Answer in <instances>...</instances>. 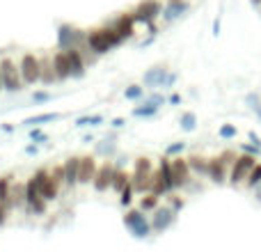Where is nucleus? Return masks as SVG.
Masks as SVG:
<instances>
[{"mask_svg":"<svg viewBox=\"0 0 261 252\" xmlns=\"http://www.w3.org/2000/svg\"><path fill=\"white\" fill-rule=\"evenodd\" d=\"M67 53H69V62H71V78H83L87 71V62H85V58H83V51L67 48Z\"/></svg>","mask_w":261,"mask_h":252,"instance_id":"obj_19","label":"nucleus"},{"mask_svg":"<svg viewBox=\"0 0 261 252\" xmlns=\"http://www.w3.org/2000/svg\"><path fill=\"white\" fill-rule=\"evenodd\" d=\"M60 188H62V184H60V181H55L53 177H48V179L41 184L39 190H41V195L46 197V202H55V199L60 197Z\"/></svg>","mask_w":261,"mask_h":252,"instance_id":"obj_25","label":"nucleus"},{"mask_svg":"<svg viewBox=\"0 0 261 252\" xmlns=\"http://www.w3.org/2000/svg\"><path fill=\"white\" fill-rule=\"evenodd\" d=\"M0 71H3V85L7 92H21L23 90V78H21V69H18V64L14 62L12 58H0Z\"/></svg>","mask_w":261,"mask_h":252,"instance_id":"obj_5","label":"nucleus"},{"mask_svg":"<svg viewBox=\"0 0 261 252\" xmlns=\"http://www.w3.org/2000/svg\"><path fill=\"white\" fill-rule=\"evenodd\" d=\"M188 165H190V172H193V177H206L208 174V158L206 156H199V154H193V156L188 158Z\"/></svg>","mask_w":261,"mask_h":252,"instance_id":"obj_22","label":"nucleus"},{"mask_svg":"<svg viewBox=\"0 0 261 252\" xmlns=\"http://www.w3.org/2000/svg\"><path fill=\"white\" fill-rule=\"evenodd\" d=\"M153 181V163L151 158L140 156L133 163V172H130V184H133L135 193H149Z\"/></svg>","mask_w":261,"mask_h":252,"instance_id":"obj_2","label":"nucleus"},{"mask_svg":"<svg viewBox=\"0 0 261 252\" xmlns=\"http://www.w3.org/2000/svg\"><path fill=\"white\" fill-rule=\"evenodd\" d=\"M124 39L115 32L113 26H103V28H94V30L87 32V48L92 51L94 55H106L110 53L113 48H117V46H122Z\"/></svg>","mask_w":261,"mask_h":252,"instance_id":"obj_1","label":"nucleus"},{"mask_svg":"<svg viewBox=\"0 0 261 252\" xmlns=\"http://www.w3.org/2000/svg\"><path fill=\"white\" fill-rule=\"evenodd\" d=\"M5 220H7V207H5V204L0 202V227L5 225Z\"/></svg>","mask_w":261,"mask_h":252,"instance_id":"obj_47","label":"nucleus"},{"mask_svg":"<svg viewBox=\"0 0 261 252\" xmlns=\"http://www.w3.org/2000/svg\"><path fill=\"white\" fill-rule=\"evenodd\" d=\"M0 90H5V85H3V71H0Z\"/></svg>","mask_w":261,"mask_h":252,"instance_id":"obj_53","label":"nucleus"},{"mask_svg":"<svg viewBox=\"0 0 261 252\" xmlns=\"http://www.w3.org/2000/svg\"><path fill=\"white\" fill-rule=\"evenodd\" d=\"M170 167H172V181H174V190L190 186V181H193V172H190L188 158H184L181 154H179V156H172L170 158Z\"/></svg>","mask_w":261,"mask_h":252,"instance_id":"obj_9","label":"nucleus"},{"mask_svg":"<svg viewBox=\"0 0 261 252\" xmlns=\"http://www.w3.org/2000/svg\"><path fill=\"white\" fill-rule=\"evenodd\" d=\"M229 172H231V165L225 161V158H222V154H220V156L208 158V174H206V179H211L213 184H218V186L227 184V181H229Z\"/></svg>","mask_w":261,"mask_h":252,"instance_id":"obj_12","label":"nucleus"},{"mask_svg":"<svg viewBox=\"0 0 261 252\" xmlns=\"http://www.w3.org/2000/svg\"><path fill=\"white\" fill-rule=\"evenodd\" d=\"M53 69L58 81H67L71 78V62H69V53L60 48L58 53H53Z\"/></svg>","mask_w":261,"mask_h":252,"instance_id":"obj_17","label":"nucleus"},{"mask_svg":"<svg viewBox=\"0 0 261 252\" xmlns=\"http://www.w3.org/2000/svg\"><path fill=\"white\" fill-rule=\"evenodd\" d=\"M176 83V73H167V78H165V83H163V87H172Z\"/></svg>","mask_w":261,"mask_h":252,"instance_id":"obj_46","label":"nucleus"},{"mask_svg":"<svg viewBox=\"0 0 261 252\" xmlns=\"http://www.w3.org/2000/svg\"><path fill=\"white\" fill-rule=\"evenodd\" d=\"M37 152H39V147H37V144H28V147H25L28 156H37Z\"/></svg>","mask_w":261,"mask_h":252,"instance_id":"obj_48","label":"nucleus"},{"mask_svg":"<svg viewBox=\"0 0 261 252\" xmlns=\"http://www.w3.org/2000/svg\"><path fill=\"white\" fill-rule=\"evenodd\" d=\"M252 193H254V195H257V199H259V202H261V184H259V186H257V188H254V190H252Z\"/></svg>","mask_w":261,"mask_h":252,"instance_id":"obj_52","label":"nucleus"},{"mask_svg":"<svg viewBox=\"0 0 261 252\" xmlns=\"http://www.w3.org/2000/svg\"><path fill=\"white\" fill-rule=\"evenodd\" d=\"M135 16H133V12H128V14H119L117 18H115L113 23H110V26L115 28V32H117L119 37H122L124 41L126 39H130V37H133V32H135Z\"/></svg>","mask_w":261,"mask_h":252,"instance_id":"obj_16","label":"nucleus"},{"mask_svg":"<svg viewBox=\"0 0 261 252\" xmlns=\"http://www.w3.org/2000/svg\"><path fill=\"white\" fill-rule=\"evenodd\" d=\"M133 193H135L133 184H128L126 188H124L122 193H119V204H122V207H128V204L133 202Z\"/></svg>","mask_w":261,"mask_h":252,"instance_id":"obj_35","label":"nucleus"},{"mask_svg":"<svg viewBox=\"0 0 261 252\" xmlns=\"http://www.w3.org/2000/svg\"><path fill=\"white\" fill-rule=\"evenodd\" d=\"M55 81H58V76H55V69H53V55H46V58H41V78H39V83H44V85H53Z\"/></svg>","mask_w":261,"mask_h":252,"instance_id":"obj_24","label":"nucleus"},{"mask_svg":"<svg viewBox=\"0 0 261 252\" xmlns=\"http://www.w3.org/2000/svg\"><path fill=\"white\" fill-rule=\"evenodd\" d=\"M184 149H186V142H172L170 147L165 149V156H170V158H172V156H179Z\"/></svg>","mask_w":261,"mask_h":252,"instance_id":"obj_39","label":"nucleus"},{"mask_svg":"<svg viewBox=\"0 0 261 252\" xmlns=\"http://www.w3.org/2000/svg\"><path fill=\"white\" fill-rule=\"evenodd\" d=\"M188 9H190L188 0H167V5L163 7L161 16L165 18L167 23H170V21H176V18H181L186 12H188Z\"/></svg>","mask_w":261,"mask_h":252,"instance_id":"obj_18","label":"nucleus"},{"mask_svg":"<svg viewBox=\"0 0 261 252\" xmlns=\"http://www.w3.org/2000/svg\"><path fill=\"white\" fill-rule=\"evenodd\" d=\"M245 106H248L250 110H257L261 106V94L259 92H250V94H245Z\"/></svg>","mask_w":261,"mask_h":252,"instance_id":"obj_37","label":"nucleus"},{"mask_svg":"<svg viewBox=\"0 0 261 252\" xmlns=\"http://www.w3.org/2000/svg\"><path fill=\"white\" fill-rule=\"evenodd\" d=\"M170 104H174V106L181 104V96H179V94H172V96H170Z\"/></svg>","mask_w":261,"mask_h":252,"instance_id":"obj_51","label":"nucleus"},{"mask_svg":"<svg viewBox=\"0 0 261 252\" xmlns=\"http://www.w3.org/2000/svg\"><path fill=\"white\" fill-rule=\"evenodd\" d=\"M254 165H257V156L241 152L239 156H236L234 165H231V172H229V186L231 188H243L245 179L250 177V172H252Z\"/></svg>","mask_w":261,"mask_h":252,"instance_id":"obj_3","label":"nucleus"},{"mask_svg":"<svg viewBox=\"0 0 261 252\" xmlns=\"http://www.w3.org/2000/svg\"><path fill=\"white\" fill-rule=\"evenodd\" d=\"M50 99H53L50 92H35V94H32V101H35V104H46V101H50Z\"/></svg>","mask_w":261,"mask_h":252,"instance_id":"obj_42","label":"nucleus"},{"mask_svg":"<svg viewBox=\"0 0 261 252\" xmlns=\"http://www.w3.org/2000/svg\"><path fill=\"white\" fill-rule=\"evenodd\" d=\"M60 115L58 113H41V115H35V117L25 119V126H37V124H46V122H58Z\"/></svg>","mask_w":261,"mask_h":252,"instance_id":"obj_28","label":"nucleus"},{"mask_svg":"<svg viewBox=\"0 0 261 252\" xmlns=\"http://www.w3.org/2000/svg\"><path fill=\"white\" fill-rule=\"evenodd\" d=\"M124 96H126L128 101H138L144 96V87L142 85H128L126 90H124Z\"/></svg>","mask_w":261,"mask_h":252,"instance_id":"obj_33","label":"nucleus"},{"mask_svg":"<svg viewBox=\"0 0 261 252\" xmlns=\"http://www.w3.org/2000/svg\"><path fill=\"white\" fill-rule=\"evenodd\" d=\"M236 133H239V131H236V126H234V124H222V126H220V131H218V135H220L222 140H231V138H236Z\"/></svg>","mask_w":261,"mask_h":252,"instance_id":"obj_36","label":"nucleus"},{"mask_svg":"<svg viewBox=\"0 0 261 252\" xmlns=\"http://www.w3.org/2000/svg\"><path fill=\"white\" fill-rule=\"evenodd\" d=\"M124 227L135 236V239H147L151 234V220H147L142 209H133V211H126L124 216Z\"/></svg>","mask_w":261,"mask_h":252,"instance_id":"obj_7","label":"nucleus"},{"mask_svg":"<svg viewBox=\"0 0 261 252\" xmlns=\"http://www.w3.org/2000/svg\"><path fill=\"white\" fill-rule=\"evenodd\" d=\"M99 170V163L94 156H81V165H78V184L90 186L94 181V174Z\"/></svg>","mask_w":261,"mask_h":252,"instance_id":"obj_15","label":"nucleus"},{"mask_svg":"<svg viewBox=\"0 0 261 252\" xmlns=\"http://www.w3.org/2000/svg\"><path fill=\"white\" fill-rule=\"evenodd\" d=\"M179 124H181V129L184 131H195L197 129V115L195 113H184L181 115V119H179Z\"/></svg>","mask_w":261,"mask_h":252,"instance_id":"obj_32","label":"nucleus"},{"mask_svg":"<svg viewBox=\"0 0 261 252\" xmlns=\"http://www.w3.org/2000/svg\"><path fill=\"white\" fill-rule=\"evenodd\" d=\"M50 177H53L55 181H60V184H67V174H64V163H62V165H55L53 170H50Z\"/></svg>","mask_w":261,"mask_h":252,"instance_id":"obj_38","label":"nucleus"},{"mask_svg":"<svg viewBox=\"0 0 261 252\" xmlns=\"http://www.w3.org/2000/svg\"><path fill=\"white\" fill-rule=\"evenodd\" d=\"M124 124H126V122H124V119H122V117L113 119V126H115V129H122V126H124Z\"/></svg>","mask_w":261,"mask_h":252,"instance_id":"obj_50","label":"nucleus"},{"mask_svg":"<svg viewBox=\"0 0 261 252\" xmlns=\"http://www.w3.org/2000/svg\"><path fill=\"white\" fill-rule=\"evenodd\" d=\"M130 184V174L122 170L119 165H115V172H113V184H110V188L115 190V193H122L124 188Z\"/></svg>","mask_w":261,"mask_h":252,"instance_id":"obj_26","label":"nucleus"},{"mask_svg":"<svg viewBox=\"0 0 261 252\" xmlns=\"http://www.w3.org/2000/svg\"><path fill=\"white\" fill-rule=\"evenodd\" d=\"M18 69H21V78L25 85H35L41 78V58L35 53H23L18 60Z\"/></svg>","mask_w":261,"mask_h":252,"instance_id":"obj_8","label":"nucleus"},{"mask_svg":"<svg viewBox=\"0 0 261 252\" xmlns=\"http://www.w3.org/2000/svg\"><path fill=\"white\" fill-rule=\"evenodd\" d=\"M99 124H103V117H101V115H85V117H81L76 122L78 129H83V126H99Z\"/></svg>","mask_w":261,"mask_h":252,"instance_id":"obj_34","label":"nucleus"},{"mask_svg":"<svg viewBox=\"0 0 261 252\" xmlns=\"http://www.w3.org/2000/svg\"><path fill=\"white\" fill-rule=\"evenodd\" d=\"M161 14H163V3L161 0H140V3L135 5V9H133L135 21L144 23V26L153 23Z\"/></svg>","mask_w":261,"mask_h":252,"instance_id":"obj_10","label":"nucleus"},{"mask_svg":"<svg viewBox=\"0 0 261 252\" xmlns=\"http://www.w3.org/2000/svg\"><path fill=\"white\" fill-rule=\"evenodd\" d=\"M254 113H257V117L261 119V106H259V108H257V110H254Z\"/></svg>","mask_w":261,"mask_h":252,"instance_id":"obj_54","label":"nucleus"},{"mask_svg":"<svg viewBox=\"0 0 261 252\" xmlns=\"http://www.w3.org/2000/svg\"><path fill=\"white\" fill-rule=\"evenodd\" d=\"M96 152H99V154H106V156H110V154H115V142H113V140H103V142L96 147Z\"/></svg>","mask_w":261,"mask_h":252,"instance_id":"obj_40","label":"nucleus"},{"mask_svg":"<svg viewBox=\"0 0 261 252\" xmlns=\"http://www.w3.org/2000/svg\"><path fill=\"white\" fill-rule=\"evenodd\" d=\"M113 172H115V165L110 161L99 165V170H96V174H94V181H92L96 193H106V190L110 188V184H113Z\"/></svg>","mask_w":261,"mask_h":252,"instance_id":"obj_14","label":"nucleus"},{"mask_svg":"<svg viewBox=\"0 0 261 252\" xmlns=\"http://www.w3.org/2000/svg\"><path fill=\"white\" fill-rule=\"evenodd\" d=\"M174 190V181H172V167H170V156H163L158 167L153 170V181H151V193L156 195H170Z\"/></svg>","mask_w":261,"mask_h":252,"instance_id":"obj_4","label":"nucleus"},{"mask_svg":"<svg viewBox=\"0 0 261 252\" xmlns=\"http://www.w3.org/2000/svg\"><path fill=\"white\" fill-rule=\"evenodd\" d=\"M176 220V211L172 207H158L153 209V216H151V230L156 234H163L167 232Z\"/></svg>","mask_w":261,"mask_h":252,"instance_id":"obj_13","label":"nucleus"},{"mask_svg":"<svg viewBox=\"0 0 261 252\" xmlns=\"http://www.w3.org/2000/svg\"><path fill=\"white\" fill-rule=\"evenodd\" d=\"M248 138H250V140H252V142H254V144H257V147H261V138H259V135H257V133H254V131H250V133H248Z\"/></svg>","mask_w":261,"mask_h":252,"instance_id":"obj_49","label":"nucleus"},{"mask_svg":"<svg viewBox=\"0 0 261 252\" xmlns=\"http://www.w3.org/2000/svg\"><path fill=\"white\" fill-rule=\"evenodd\" d=\"M259 184H261V163L257 161V165L252 167V172H250V177H248V179H245V188H248V190H254Z\"/></svg>","mask_w":261,"mask_h":252,"instance_id":"obj_29","label":"nucleus"},{"mask_svg":"<svg viewBox=\"0 0 261 252\" xmlns=\"http://www.w3.org/2000/svg\"><path fill=\"white\" fill-rule=\"evenodd\" d=\"M241 152H243V154H252V156H259L261 147H257L254 142H243V144H241Z\"/></svg>","mask_w":261,"mask_h":252,"instance_id":"obj_41","label":"nucleus"},{"mask_svg":"<svg viewBox=\"0 0 261 252\" xmlns=\"http://www.w3.org/2000/svg\"><path fill=\"white\" fill-rule=\"evenodd\" d=\"M30 138H32V142H46V140H48V135H46L44 131H39V129H32L30 131Z\"/></svg>","mask_w":261,"mask_h":252,"instance_id":"obj_43","label":"nucleus"},{"mask_svg":"<svg viewBox=\"0 0 261 252\" xmlns=\"http://www.w3.org/2000/svg\"><path fill=\"white\" fill-rule=\"evenodd\" d=\"M12 184H14V179H12L9 174L0 177V202H3V204H7V199H9V190H12Z\"/></svg>","mask_w":261,"mask_h":252,"instance_id":"obj_31","label":"nucleus"},{"mask_svg":"<svg viewBox=\"0 0 261 252\" xmlns=\"http://www.w3.org/2000/svg\"><path fill=\"white\" fill-rule=\"evenodd\" d=\"M144 101H149V104H153V106H158V108H161V106L165 104V96H163V94H151V96H147Z\"/></svg>","mask_w":261,"mask_h":252,"instance_id":"obj_44","label":"nucleus"},{"mask_svg":"<svg viewBox=\"0 0 261 252\" xmlns=\"http://www.w3.org/2000/svg\"><path fill=\"white\" fill-rule=\"evenodd\" d=\"M158 113V106L149 104V101H144L142 106H138V108H133V115L135 117H153V115Z\"/></svg>","mask_w":261,"mask_h":252,"instance_id":"obj_30","label":"nucleus"},{"mask_svg":"<svg viewBox=\"0 0 261 252\" xmlns=\"http://www.w3.org/2000/svg\"><path fill=\"white\" fill-rule=\"evenodd\" d=\"M25 207H28V211L37 213V216H44L46 207H48V202H46V197L41 195V190L37 188V184L32 181V177L25 181Z\"/></svg>","mask_w":261,"mask_h":252,"instance_id":"obj_11","label":"nucleus"},{"mask_svg":"<svg viewBox=\"0 0 261 252\" xmlns=\"http://www.w3.org/2000/svg\"><path fill=\"white\" fill-rule=\"evenodd\" d=\"M78 165H81V156H71L64 161V174H67V186L73 188L78 186Z\"/></svg>","mask_w":261,"mask_h":252,"instance_id":"obj_21","label":"nucleus"},{"mask_svg":"<svg viewBox=\"0 0 261 252\" xmlns=\"http://www.w3.org/2000/svg\"><path fill=\"white\" fill-rule=\"evenodd\" d=\"M184 204H186V202H184V199H181V197H176V195H174V197H172V202H170V207H172V209H174V211H176V213H179V211H181V209H184Z\"/></svg>","mask_w":261,"mask_h":252,"instance_id":"obj_45","label":"nucleus"},{"mask_svg":"<svg viewBox=\"0 0 261 252\" xmlns=\"http://www.w3.org/2000/svg\"><path fill=\"white\" fill-rule=\"evenodd\" d=\"M25 204V184H12V190H9V199L5 207L7 209H16Z\"/></svg>","mask_w":261,"mask_h":252,"instance_id":"obj_23","label":"nucleus"},{"mask_svg":"<svg viewBox=\"0 0 261 252\" xmlns=\"http://www.w3.org/2000/svg\"><path fill=\"white\" fill-rule=\"evenodd\" d=\"M87 44V32L81 28H73L69 23L58 28V48H83Z\"/></svg>","mask_w":261,"mask_h":252,"instance_id":"obj_6","label":"nucleus"},{"mask_svg":"<svg viewBox=\"0 0 261 252\" xmlns=\"http://www.w3.org/2000/svg\"><path fill=\"white\" fill-rule=\"evenodd\" d=\"M158 202H161V195L156 193H142V199H140V209H142L144 213H153V209H158Z\"/></svg>","mask_w":261,"mask_h":252,"instance_id":"obj_27","label":"nucleus"},{"mask_svg":"<svg viewBox=\"0 0 261 252\" xmlns=\"http://www.w3.org/2000/svg\"><path fill=\"white\" fill-rule=\"evenodd\" d=\"M167 73H170V71H167L165 64H161V67H151L149 71H144V76H142L144 87H163Z\"/></svg>","mask_w":261,"mask_h":252,"instance_id":"obj_20","label":"nucleus"}]
</instances>
